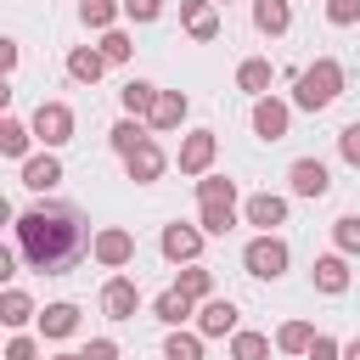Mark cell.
Masks as SVG:
<instances>
[{
    "mask_svg": "<svg viewBox=\"0 0 360 360\" xmlns=\"http://www.w3.org/2000/svg\"><path fill=\"white\" fill-rule=\"evenodd\" d=\"M11 248H17V259H28V270L68 276L84 253H96V236L73 202H39L11 219Z\"/></svg>",
    "mask_w": 360,
    "mask_h": 360,
    "instance_id": "cell-1",
    "label": "cell"
},
{
    "mask_svg": "<svg viewBox=\"0 0 360 360\" xmlns=\"http://www.w3.org/2000/svg\"><path fill=\"white\" fill-rule=\"evenodd\" d=\"M338 96H343V62H332V56H315V62L298 73L292 107H304V112H321V107H332Z\"/></svg>",
    "mask_w": 360,
    "mask_h": 360,
    "instance_id": "cell-2",
    "label": "cell"
},
{
    "mask_svg": "<svg viewBox=\"0 0 360 360\" xmlns=\"http://www.w3.org/2000/svg\"><path fill=\"white\" fill-rule=\"evenodd\" d=\"M28 129H34V141H45V152H56V146L73 141V107L68 101H39Z\"/></svg>",
    "mask_w": 360,
    "mask_h": 360,
    "instance_id": "cell-3",
    "label": "cell"
},
{
    "mask_svg": "<svg viewBox=\"0 0 360 360\" xmlns=\"http://www.w3.org/2000/svg\"><path fill=\"white\" fill-rule=\"evenodd\" d=\"M287 242L281 236H253L248 248H242V264H248V276H259V281H276V276H287Z\"/></svg>",
    "mask_w": 360,
    "mask_h": 360,
    "instance_id": "cell-4",
    "label": "cell"
},
{
    "mask_svg": "<svg viewBox=\"0 0 360 360\" xmlns=\"http://www.w3.org/2000/svg\"><path fill=\"white\" fill-rule=\"evenodd\" d=\"M158 248H163V259L169 264H197V253H202V225H163V236H158Z\"/></svg>",
    "mask_w": 360,
    "mask_h": 360,
    "instance_id": "cell-5",
    "label": "cell"
},
{
    "mask_svg": "<svg viewBox=\"0 0 360 360\" xmlns=\"http://www.w3.org/2000/svg\"><path fill=\"white\" fill-rule=\"evenodd\" d=\"M242 214H248V225H259V236H276V225H287V197L253 191V197L242 202Z\"/></svg>",
    "mask_w": 360,
    "mask_h": 360,
    "instance_id": "cell-6",
    "label": "cell"
},
{
    "mask_svg": "<svg viewBox=\"0 0 360 360\" xmlns=\"http://www.w3.org/2000/svg\"><path fill=\"white\" fill-rule=\"evenodd\" d=\"M101 270H124L129 259H135V236L129 231H118V225H107V231H96V253H90Z\"/></svg>",
    "mask_w": 360,
    "mask_h": 360,
    "instance_id": "cell-7",
    "label": "cell"
},
{
    "mask_svg": "<svg viewBox=\"0 0 360 360\" xmlns=\"http://www.w3.org/2000/svg\"><path fill=\"white\" fill-rule=\"evenodd\" d=\"M287 124H292V107H287V101H276V96H259V101H253V135H259V141H281Z\"/></svg>",
    "mask_w": 360,
    "mask_h": 360,
    "instance_id": "cell-8",
    "label": "cell"
},
{
    "mask_svg": "<svg viewBox=\"0 0 360 360\" xmlns=\"http://www.w3.org/2000/svg\"><path fill=\"white\" fill-rule=\"evenodd\" d=\"M101 309H107V321H135V309H141V287H135L129 276H112V281L101 287Z\"/></svg>",
    "mask_w": 360,
    "mask_h": 360,
    "instance_id": "cell-9",
    "label": "cell"
},
{
    "mask_svg": "<svg viewBox=\"0 0 360 360\" xmlns=\"http://www.w3.org/2000/svg\"><path fill=\"white\" fill-rule=\"evenodd\" d=\"M214 152H219V141H214V129H191V135L180 141V174H208V163H214Z\"/></svg>",
    "mask_w": 360,
    "mask_h": 360,
    "instance_id": "cell-10",
    "label": "cell"
},
{
    "mask_svg": "<svg viewBox=\"0 0 360 360\" xmlns=\"http://www.w3.org/2000/svg\"><path fill=\"white\" fill-rule=\"evenodd\" d=\"M287 180H292V197H326V191H332V174H326L321 158H298V163L287 169Z\"/></svg>",
    "mask_w": 360,
    "mask_h": 360,
    "instance_id": "cell-11",
    "label": "cell"
},
{
    "mask_svg": "<svg viewBox=\"0 0 360 360\" xmlns=\"http://www.w3.org/2000/svg\"><path fill=\"white\" fill-rule=\"evenodd\" d=\"M197 332L202 338H236L242 326H236V304L231 298H208L202 309H197Z\"/></svg>",
    "mask_w": 360,
    "mask_h": 360,
    "instance_id": "cell-12",
    "label": "cell"
},
{
    "mask_svg": "<svg viewBox=\"0 0 360 360\" xmlns=\"http://www.w3.org/2000/svg\"><path fill=\"white\" fill-rule=\"evenodd\" d=\"M124 169H129V180H135V186H152V180L169 169V158H163V146H158V141H141V146L124 158Z\"/></svg>",
    "mask_w": 360,
    "mask_h": 360,
    "instance_id": "cell-13",
    "label": "cell"
},
{
    "mask_svg": "<svg viewBox=\"0 0 360 360\" xmlns=\"http://www.w3.org/2000/svg\"><path fill=\"white\" fill-rule=\"evenodd\" d=\"M180 22H186L191 39H214V34H219V11H214V0H180Z\"/></svg>",
    "mask_w": 360,
    "mask_h": 360,
    "instance_id": "cell-14",
    "label": "cell"
},
{
    "mask_svg": "<svg viewBox=\"0 0 360 360\" xmlns=\"http://www.w3.org/2000/svg\"><path fill=\"white\" fill-rule=\"evenodd\" d=\"M118 107H124V118H152V107H158V84L129 79V84L118 90Z\"/></svg>",
    "mask_w": 360,
    "mask_h": 360,
    "instance_id": "cell-15",
    "label": "cell"
},
{
    "mask_svg": "<svg viewBox=\"0 0 360 360\" xmlns=\"http://www.w3.org/2000/svg\"><path fill=\"white\" fill-rule=\"evenodd\" d=\"M186 112H191V101L180 96V90H158V107H152V129H180L186 124Z\"/></svg>",
    "mask_w": 360,
    "mask_h": 360,
    "instance_id": "cell-16",
    "label": "cell"
},
{
    "mask_svg": "<svg viewBox=\"0 0 360 360\" xmlns=\"http://www.w3.org/2000/svg\"><path fill=\"white\" fill-rule=\"evenodd\" d=\"M56 180H62L56 152H39V158H28V163H22V186H28V191H56Z\"/></svg>",
    "mask_w": 360,
    "mask_h": 360,
    "instance_id": "cell-17",
    "label": "cell"
},
{
    "mask_svg": "<svg viewBox=\"0 0 360 360\" xmlns=\"http://www.w3.org/2000/svg\"><path fill=\"white\" fill-rule=\"evenodd\" d=\"M39 332H45V338H56V343H62V338H73V332H79V304H68V298H62V304H45Z\"/></svg>",
    "mask_w": 360,
    "mask_h": 360,
    "instance_id": "cell-18",
    "label": "cell"
},
{
    "mask_svg": "<svg viewBox=\"0 0 360 360\" xmlns=\"http://www.w3.org/2000/svg\"><path fill=\"white\" fill-rule=\"evenodd\" d=\"M270 79H276V68H270L264 56H248V62L236 68V90H248L253 101H259V96H270Z\"/></svg>",
    "mask_w": 360,
    "mask_h": 360,
    "instance_id": "cell-19",
    "label": "cell"
},
{
    "mask_svg": "<svg viewBox=\"0 0 360 360\" xmlns=\"http://www.w3.org/2000/svg\"><path fill=\"white\" fill-rule=\"evenodd\" d=\"M315 287L321 292H349V259L343 253H326V259H315Z\"/></svg>",
    "mask_w": 360,
    "mask_h": 360,
    "instance_id": "cell-20",
    "label": "cell"
},
{
    "mask_svg": "<svg viewBox=\"0 0 360 360\" xmlns=\"http://www.w3.org/2000/svg\"><path fill=\"white\" fill-rule=\"evenodd\" d=\"M253 28L259 34H287L292 28V6L287 0H253Z\"/></svg>",
    "mask_w": 360,
    "mask_h": 360,
    "instance_id": "cell-21",
    "label": "cell"
},
{
    "mask_svg": "<svg viewBox=\"0 0 360 360\" xmlns=\"http://www.w3.org/2000/svg\"><path fill=\"white\" fill-rule=\"evenodd\" d=\"M101 68H107V56H101L96 45H79V51H68V79H79V84H96V79H101Z\"/></svg>",
    "mask_w": 360,
    "mask_h": 360,
    "instance_id": "cell-22",
    "label": "cell"
},
{
    "mask_svg": "<svg viewBox=\"0 0 360 360\" xmlns=\"http://www.w3.org/2000/svg\"><path fill=\"white\" fill-rule=\"evenodd\" d=\"M174 292H186L191 304H208V298H214V270H202V264H186V270L174 276Z\"/></svg>",
    "mask_w": 360,
    "mask_h": 360,
    "instance_id": "cell-23",
    "label": "cell"
},
{
    "mask_svg": "<svg viewBox=\"0 0 360 360\" xmlns=\"http://www.w3.org/2000/svg\"><path fill=\"white\" fill-rule=\"evenodd\" d=\"M197 225L202 236H225L236 225V202H197Z\"/></svg>",
    "mask_w": 360,
    "mask_h": 360,
    "instance_id": "cell-24",
    "label": "cell"
},
{
    "mask_svg": "<svg viewBox=\"0 0 360 360\" xmlns=\"http://www.w3.org/2000/svg\"><path fill=\"white\" fill-rule=\"evenodd\" d=\"M0 321H6L11 332H22V326L34 321V298L17 292V287H6V292H0Z\"/></svg>",
    "mask_w": 360,
    "mask_h": 360,
    "instance_id": "cell-25",
    "label": "cell"
},
{
    "mask_svg": "<svg viewBox=\"0 0 360 360\" xmlns=\"http://www.w3.org/2000/svg\"><path fill=\"white\" fill-rule=\"evenodd\" d=\"M118 11H124V0H79V22L84 28H101V34L118 22Z\"/></svg>",
    "mask_w": 360,
    "mask_h": 360,
    "instance_id": "cell-26",
    "label": "cell"
},
{
    "mask_svg": "<svg viewBox=\"0 0 360 360\" xmlns=\"http://www.w3.org/2000/svg\"><path fill=\"white\" fill-rule=\"evenodd\" d=\"M107 141H112V152H118V158H129V152H135L141 141H152V135L141 129V118H118V124L107 129Z\"/></svg>",
    "mask_w": 360,
    "mask_h": 360,
    "instance_id": "cell-27",
    "label": "cell"
},
{
    "mask_svg": "<svg viewBox=\"0 0 360 360\" xmlns=\"http://www.w3.org/2000/svg\"><path fill=\"white\" fill-rule=\"evenodd\" d=\"M28 135H34V129H28L22 118H0V152H6V158H22V163H28Z\"/></svg>",
    "mask_w": 360,
    "mask_h": 360,
    "instance_id": "cell-28",
    "label": "cell"
},
{
    "mask_svg": "<svg viewBox=\"0 0 360 360\" xmlns=\"http://www.w3.org/2000/svg\"><path fill=\"white\" fill-rule=\"evenodd\" d=\"M152 315H158L163 326H186V315H191V298L169 287V292H158V304H152Z\"/></svg>",
    "mask_w": 360,
    "mask_h": 360,
    "instance_id": "cell-29",
    "label": "cell"
},
{
    "mask_svg": "<svg viewBox=\"0 0 360 360\" xmlns=\"http://www.w3.org/2000/svg\"><path fill=\"white\" fill-rule=\"evenodd\" d=\"M309 343H315V326H309V321H287V326L276 332V349H281V354H309Z\"/></svg>",
    "mask_w": 360,
    "mask_h": 360,
    "instance_id": "cell-30",
    "label": "cell"
},
{
    "mask_svg": "<svg viewBox=\"0 0 360 360\" xmlns=\"http://www.w3.org/2000/svg\"><path fill=\"white\" fill-rule=\"evenodd\" d=\"M163 360H202V332H169L163 338Z\"/></svg>",
    "mask_w": 360,
    "mask_h": 360,
    "instance_id": "cell-31",
    "label": "cell"
},
{
    "mask_svg": "<svg viewBox=\"0 0 360 360\" xmlns=\"http://www.w3.org/2000/svg\"><path fill=\"white\" fill-rule=\"evenodd\" d=\"M231 360H270V338L264 332H236L231 338Z\"/></svg>",
    "mask_w": 360,
    "mask_h": 360,
    "instance_id": "cell-32",
    "label": "cell"
},
{
    "mask_svg": "<svg viewBox=\"0 0 360 360\" xmlns=\"http://www.w3.org/2000/svg\"><path fill=\"white\" fill-rule=\"evenodd\" d=\"M197 202H236V180H225V174H202V180H197Z\"/></svg>",
    "mask_w": 360,
    "mask_h": 360,
    "instance_id": "cell-33",
    "label": "cell"
},
{
    "mask_svg": "<svg viewBox=\"0 0 360 360\" xmlns=\"http://www.w3.org/2000/svg\"><path fill=\"white\" fill-rule=\"evenodd\" d=\"M96 51H101V56H107V62H129V56H135V39H129V34H124V28H107V34H101V45H96Z\"/></svg>",
    "mask_w": 360,
    "mask_h": 360,
    "instance_id": "cell-34",
    "label": "cell"
},
{
    "mask_svg": "<svg viewBox=\"0 0 360 360\" xmlns=\"http://www.w3.org/2000/svg\"><path fill=\"white\" fill-rule=\"evenodd\" d=\"M332 242H338V253H360V214H343L332 225Z\"/></svg>",
    "mask_w": 360,
    "mask_h": 360,
    "instance_id": "cell-35",
    "label": "cell"
},
{
    "mask_svg": "<svg viewBox=\"0 0 360 360\" xmlns=\"http://www.w3.org/2000/svg\"><path fill=\"white\" fill-rule=\"evenodd\" d=\"M326 22L332 28H354L360 22V0H326Z\"/></svg>",
    "mask_w": 360,
    "mask_h": 360,
    "instance_id": "cell-36",
    "label": "cell"
},
{
    "mask_svg": "<svg viewBox=\"0 0 360 360\" xmlns=\"http://www.w3.org/2000/svg\"><path fill=\"white\" fill-rule=\"evenodd\" d=\"M124 17H135V22H158V17H163V0H124Z\"/></svg>",
    "mask_w": 360,
    "mask_h": 360,
    "instance_id": "cell-37",
    "label": "cell"
},
{
    "mask_svg": "<svg viewBox=\"0 0 360 360\" xmlns=\"http://www.w3.org/2000/svg\"><path fill=\"white\" fill-rule=\"evenodd\" d=\"M338 152H343V163H349V169H360V124H349V129L338 135Z\"/></svg>",
    "mask_w": 360,
    "mask_h": 360,
    "instance_id": "cell-38",
    "label": "cell"
},
{
    "mask_svg": "<svg viewBox=\"0 0 360 360\" xmlns=\"http://www.w3.org/2000/svg\"><path fill=\"white\" fill-rule=\"evenodd\" d=\"M6 360H39V343H34V338H22V332H17V338H11V343H6Z\"/></svg>",
    "mask_w": 360,
    "mask_h": 360,
    "instance_id": "cell-39",
    "label": "cell"
},
{
    "mask_svg": "<svg viewBox=\"0 0 360 360\" xmlns=\"http://www.w3.org/2000/svg\"><path fill=\"white\" fill-rule=\"evenodd\" d=\"M304 360H343V349H338L326 332H315V343H309V354H304Z\"/></svg>",
    "mask_w": 360,
    "mask_h": 360,
    "instance_id": "cell-40",
    "label": "cell"
},
{
    "mask_svg": "<svg viewBox=\"0 0 360 360\" xmlns=\"http://www.w3.org/2000/svg\"><path fill=\"white\" fill-rule=\"evenodd\" d=\"M79 354H84V360H118V343H112V338H96V343L79 349Z\"/></svg>",
    "mask_w": 360,
    "mask_h": 360,
    "instance_id": "cell-41",
    "label": "cell"
},
{
    "mask_svg": "<svg viewBox=\"0 0 360 360\" xmlns=\"http://www.w3.org/2000/svg\"><path fill=\"white\" fill-rule=\"evenodd\" d=\"M343 360H360V338H354V343H343Z\"/></svg>",
    "mask_w": 360,
    "mask_h": 360,
    "instance_id": "cell-42",
    "label": "cell"
},
{
    "mask_svg": "<svg viewBox=\"0 0 360 360\" xmlns=\"http://www.w3.org/2000/svg\"><path fill=\"white\" fill-rule=\"evenodd\" d=\"M51 360H84V354H51Z\"/></svg>",
    "mask_w": 360,
    "mask_h": 360,
    "instance_id": "cell-43",
    "label": "cell"
},
{
    "mask_svg": "<svg viewBox=\"0 0 360 360\" xmlns=\"http://www.w3.org/2000/svg\"><path fill=\"white\" fill-rule=\"evenodd\" d=\"M214 6H231V0H214Z\"/></svg>",
    "mask_w": 360,
    "mask_h": 360,
    "instance_id": "cell-44",
    "label": "cell"
}]
</instances>
